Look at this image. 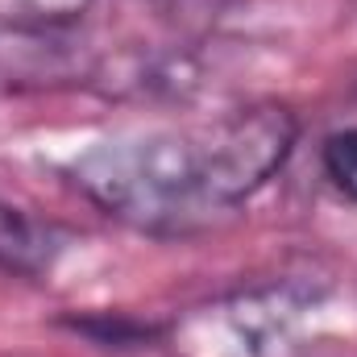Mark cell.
Listing matches in <instances>:
<instances>
[{
  "mask_svg": "<svg viewBox=\"0 0 357 357\" xmlns=\"http://www.w3.org/2000/svg\"><path fill=\"white\" fill-rule=\"evenodd\" d=\"M320 175L341 199L357 204V125L337 129L320 142Z\"/></svg>",
  "mask_w": 357,
  "mask_h": 357,
  "instance_id": "52a82bcc",
  "label": "cell"
},
{
  "mask_svg": "<svg viewBox=\"0 0 357 357\" xmlns=\"http://www.w3.org/2000/svg\"><path fill=\"white\" fill-rule=\"evenodd\" d=\"M104 50L79 25H0V91L91 88Z\"/></svg>",
  "mask_w": 357,
  "mask_h": 357,
  "instance_id": "3957f363",
  "label": "cell"
},
{
  "mask_svg": "<svg viewBox=\"0 0 357 357\" xmlns=\"http://www.w3.org/2000/svg\"><path fill=\"white\" fill-rule=\"evenodd\" d=\"M324 299L320 282L307 278H282L266 287H250L229 299V320L237 337L245 341L250 357H295V328L307 312H316Z\"/></svg>",
  "mask_w": 357,
  "mask_h": 357,
  "instance_id": "277c9868",
  "label": "cell"
},
{
  "mask_svg": "<svg viewBox=\"0 0 357 357\" xmlns=\"http://www.w3.org/2000/svg\"><path fill=\"white\" fill-rule=\"evenodd\" d=\"M75 245V233L59 220L33 216L29 208L0 195V270L17 278H42L59 266V258Z\"/></svg>",
  "mask_w": 357,
  "mask_h": 357,
  "instance_id": "8992f818",
  "label": "cell"
},
{
  "mask_svg": "<svg viewBox=\"0 0 357 357\" xmlns=\"http://www.w3.org/2000/svg\"><path fill=\"white\" fill-rule=\"evenodd\" d=\"M96 0H0V25H79Z\"/></svg>",
  "mask_w": 357,
  "mask_h": 357,
  "instance_id": "ba28073f",
  "label": "cell"
},
{
  "mask_svg": "<svg viewBox=\"0 0 357 357\" xmlns=\"http://www.w3.org/2000/svg\"><path fill=\"white\" fill-rule=\"evenodd\" d=\"M345 88H349V96H354V100H357V67H354V71H349V79H345Z\"/></svg>",
  "mask_w": 357,
  "mask_h": 357,
  "instance_id": "30bf717a",
  "label": "cell"
},
{
  "mask_svg": "<svg viewBox=\"0 0 357 357\" xmlns=\"http://www.w3.org/2000/svg\"><path fill=\"white\" fill-rule=\"evenodd\" d=\"M91 88L108 100H187L199 88V67L183 50L125 46L100 59Z\"/></svg>",
  "mask_w": 357,
  "mask_h": 357,
  "instance_id": "5b68a950",
  "label": "cell"
},
{
  "mask_svg": "<svg viewBox=\"0 0 357 357\" xmlns=\"http://www.w3.org/2000/svg\"><path fill=\"white\" fill-rule=\"evenodd\" d=\"M199 158H204V187L216 212H233L254 199L270 178L278 175L299 142V116L287 104H245L212 125L195 129Z\"/></svg>",
  "mask_w": 357,
  "mask_h": 357,
  "instance_id": "7a4b0ae2",
  "label": "cell"
},
{
  "mask_svg": "<svg viewBox=\"0 0 357 357\" xmlns=\"http://www.w3.org/2000/svg\"><path fill=\"white\" fill-rule=\"evenodd\" d=\"M67 178L104 216L150 237H191L220 216L204 187L195 129H129L100 137L71 158Z\"/></svg>",
  "mask_w": 357,
  "mask_h": 357,
  "instance_id": "6da1fadb",
  "label": "cell"
},
{
  "mask_svg": "<svg viewBox=\"0 0 357 357\" xmlns=\"http://www.w3.org/2000/svg\"><path fill=\"white\" fill-rule=\"evenodd\" d=\"M75 333H88L100 345H142L154 337L150 324H129V320H108V316H91V320H71Z\"/></svg>",
  "mask_w": 357,
  "mask_h": 357,
  "instance_id": "9c48e42d",
  "label": "cell"
}]
</instances>
